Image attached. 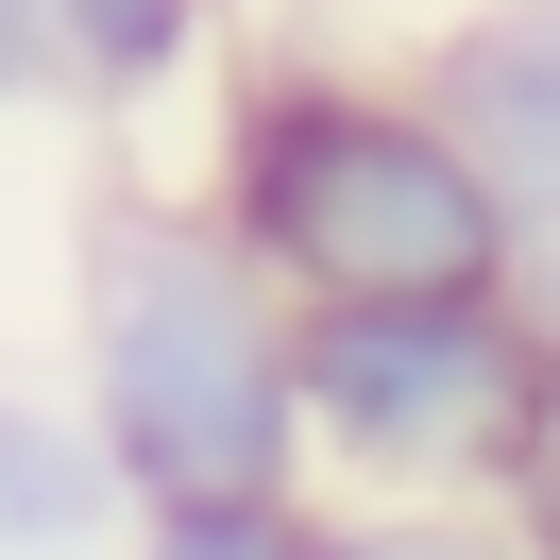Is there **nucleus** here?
<instances>
[{"label":"nucleus","mask_w":560,"mask_h":560,"mask_svg":"<svg viewBox=\"0 0 560 560\" xmlns=\"http://www.w3.org/2000/svg\"><path fill=\"white\" fill-rule=\"evenodd\" d=\"M205 205L289 306H357V289H526V205L476 171L408 69H340V51H255L221 69Z\"/></svg>","instance_id":"f257e3e1"},{"label":"nucleus","mask_w":560,"mask_h":560,"mask_svg":"<svg viewBox=\"0 0 560 560\" xmlns=\"http://www.w3.org/2000/svg\"><path fill=\"white\" fill-rule=\"evenodd\" d=\"M69 408L103 424L119 492H289L306 424H289V289L221 238L205 187H119L85 221V289H69Z\"/></svg>","instance_id":"f03ea898"},{"label":"nucleus","mask_w":560,"mask_h":560,"mask_svg":"<svg viewBox=\"0 0 560 560\" xmlns=\"http://www.w3.org/2000/svg\"><path fill=\"white\" fill-rule=\"evenodd\" d=\"M526 289H357L289 306V424L323 492H492L526 408Z\"/></svg>","instance_id":"7ed1b4c3"},{"label":"nucleus","mask_w":560,"mask_h":560,"mask_svg":"<svg viewBox=\"0 0 560 560\" xmlns=\"http://www.w3.org/2000/svg\"><path fill=\"white\" fill-rule=\"evenodd\" d=\"M408 85L476 137V171L526 205V238L560 221V0H458L408 51Z\"/></svg>","instance_id":"20e7f679"},{"label":"nucleus","mask_w":560,"mask_h":560,"mask_svg":"<svg viewBox=\"0 0 560 560\" xmlns=\"http://www.w3.org/2000/svg\"><path fill=\"white\" fill-rule=\"evenodd\" d=\"M119 526H137V492H119L103 424L69 390H0V560H85Z\"/></svg>","instance_id":"39448f33"},{"label":"nucleus","mask_w":560,"mask_h":560,"mask_svg":"<svg viewBox=\"0 0 560 560\" xmlns=\"http://www.w3.org/2000/svg\"><path fill=\"white\" fill-rule=\"evenodd\" d=\"M51 85L103 119H153L221 85V0H51Z\"/></svg>","instance_id":"423d86ee"},{"label":"nucleus","mask_w":560,"mask_h":560,"mask_svg":"<svg viewBox=\"0 0 560 560\" xmlns=\"http://www.w3.org/2000/svg\"><path fill=\"white\" fill-rule=\"evenodd\" d=\"M119 560H323V492H171L119 526Z\"/></svg>","instance_id":"0eeeda50"},{"label":"nucleus","mask_w":560,"mask_h":560,"mask_svg":"<svg viewBox=\"0 0 560 560\" xmlns=\"http://www.w3.org/2000/svg\"><path fill=\"white\" fill-rule=\"evenodd\" d=\"M323 560H526V544H510L492 492H340Z\"/></svg>","instance_id":"6e6552de"},{"label":"nucleus","mask_w":560,"mask_h":560,"mask_svg":"<svg viewBox=\"0 0 560 560\" xmlns=\"http://www.w3.org/2000/svg\"><path fill=\"white\" fill-rule=\"evenodd\" d=\"M492 510H510L526 560H560V340L526 357V408H510V458H492Z\"/></svg>","instance_id":"1a4fd4ad"},{"label":"nucleus","mask_w":560,"mask_h":560,"mask_svg":"<svg viewBox=\"0 0 560 560\" xmlns=\"http://www.w3.org/2000/svg\"><path fill=\"white\" fill-rule=\"evenodd\" d=\"M18 103H69V85H51V0H0V119Z\"/></svg>","instance_id":"9d476101"},{"label":"nucleus","mask_w":560,"mask_h":560,"mask_svg":"<svg viewBox=\"0 0 560 560\" xmlns=\"http://www.w3.org/2000/svg\"><path fill=\"white\" fill-rule=\"evenodd\" d=\"M526 323H544V340H560V221H544V238H526Z\"/></svg>","instance_id":"9b49d317"}]
</instances>
